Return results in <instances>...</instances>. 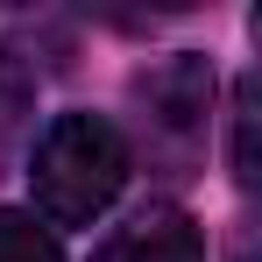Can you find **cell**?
I'll return each mask as SVG.
<instances>
[{
	"instance_id": "3957f363",
	"label": "cell",
	"mask_w": 262,
	"mask_h": 262,
	"mask_svg": "<svg viewBox=\"0 0 262 262\" xmlns=\"http://www.w3.org/2000/svg\"><path fill=\"white\" fill-rule=\"evenodd\" d=\"M92 262H206V234L184 206H142L99 241Z\"/></svg>"
},
{
	"instance_id": "8992f818",
	"label": "cell",
	"mask_w": 262,
	"mask_h": 262,
	"mask_svg": "<svg viewBox=\"0 0 262 262\" xmlns=\"http://www.w3.org/2000/svg\"><path fill=\"white\" fill-rule=\"evenodd\" d=\"M21 106H29V78L7 64V50H0V149H7V135L21 121Z\"/></svg>"
},
{
	"instance_id": "277c9868",
	"label": "cell",
	"mask_w": 262,
	"mask_h": 262,
	"mask_svg": "<svg viewBox=\"0 0 262 262\" xmlns=\"http://www.w3.org/2000/svg\"><path fill=\"white\" fill-rule=\"evenodd\" d=\"M0 262H64V248L50 227H36V213L0 206Z\"/></svg>"
},
{
	"instance_id": "7a4b0ae2",
	"label": "cell",
	"mask_w": 262,
	"mask_h": 262,
	"mask_svg": "<svg viewBox=\"0 0 262 262\" xmlns=\"http://www.w3.org/2000/svg\"><path fill=\"white\" fill-rule=\"evenodd\" d=\"M135 106H142V128L170 149H199L206 121H213V64L199 50H177L163 64H149L135 78Z\"/></svg>"
},
{
	"instance_id": "5b68a950",
	"label": "cell",
	"mask_w": 262,
	"mask_h": 262,
	"mask_svg": "<svg viewBox=\"0 0 262 262\" xmlns=\"http://www.w3.org/2000/svg\"><path fill=\"white\" fill-rule=\"evenodd\" d=\"M234 184H255V85L234 92Z\"/></svg>"
},
{
	"instance_id": "6da1fadb",
	"label": "cell",
	"mask_w": 262,
	"mask_h": 262,
	"mask_svg": "<svg viewBox=\"0 0 262 262\" xmlns=\"http://www.w3.org/2000/svg\"><path fill=\"white\" fill-rule=\"evenodd\" d=\"M128 191V135L106 114H57L29 149V199L50 227H92Z\"/></svg>"
}]
</instances>
